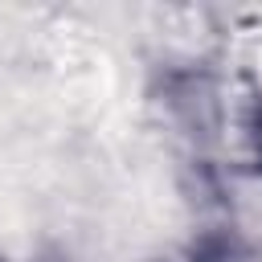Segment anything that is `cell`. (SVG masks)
Segmentation results:
<instances>
[{
    "label": "cell",
    "mask_w": 262,
    "mask_h": 262,
    "mask_svg": "<svg viewBox=\"0 0 262 262\" xmlns=\"http://www.w3.org/2000/svg\"><path fill=\"white\" fill-rule=\"evenodd\" d=\"M0 262H4V258H0Z\"/></svg>",
    "instance_id": "6da1fadb"
}]
</instances>
